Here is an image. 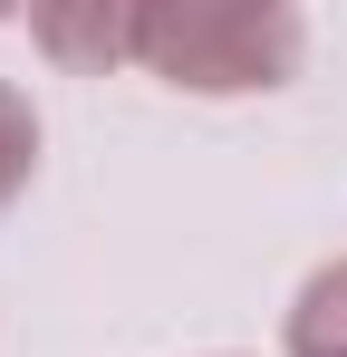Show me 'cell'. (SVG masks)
<instances>
[{
	"label": "cell",
	"mask_w": 347,
	"mask_h": 357,
	"mask_svg": "<svg viewBox=\"0 0 347 357\" xmlns=\"http://www.w3.org/2000/svg\"><path fill=\"white\" fill-rule=\"evenodd\" d=\"M289 357H347V261L299 280V299H289Z\"/></svg>",
	"instance_id": "cell-3"
},
{
	"label": "cell",
	"mask_w": 347,
	"mask_h": 357,
	"mask_svg": "<svg viewBox=\"0 0 347 357\" xmlns=\"http://www.w3.org/2000/svg\"><path fill=\"white\" fill-rule=\"evenodd\" d=\"M29 174H39V107H29V87L0 77V213L29 193Z\"/></svg>",
	"instance_id": "cell-4"
},
{
	"label": "cell",
	"mask_w": 347,
	"mask_h": 357,
	"mask_svg": "<svg viewBox=\"0 0 347 357\" xmlns=\"http://www.w3.org/2000/svg\"><path fill=\"white\" fill-rule=\"evenodd\" d=\"M29 39L68 68H107V59H135V0H58L29 20Z\"/></svg>",
	"instance_id": "cell-2"
},
{
	"label": "cell",
	"mask_w": 347,
	"mask_h": 357,
	"mask_svg": "<svg viewBox=\"0 0 347 357\" xmlns=\"http://www.w3.org/2000/svg\"><path fill=\"white\" fill-rule=\"evenodd\" d=\"M309 59V20L289 0H135V68L193 97L289 87Z\"/></svg>",
	"instance_id": "cell-1"
}]
</instances>
